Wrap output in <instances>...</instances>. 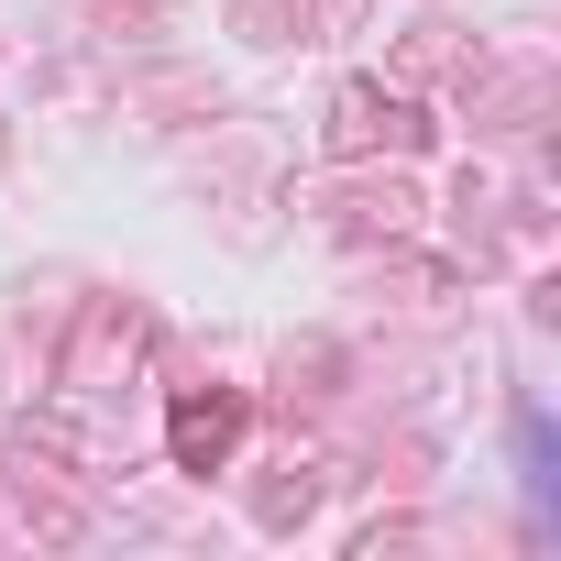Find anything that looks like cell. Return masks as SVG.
Wrapping results in <instances>:
<instances>
[{
    "mask_svg": "<svg viewBox=\"0 0 561 561\" xmlns=\"http://www.w3.org/2000/svg\"><path fill=\"white\" fill-rule=\"evenodd\" d=\"M133 353H144V320H133L122 298H89V309H78V331H67V364H56V386L100 397L111 375H133Z\"/></svg>",
    "mask_w": 561,
    "mask_h": 561,
    "instance_id": "cell-1",
    "label": "cell"
},
{
    "mask_svg": "<svg viewBox=\"0 0 561 561\" xmlns=\"http://www.w3.org/2000/svg\"><path fill=\"white\" fill-rule=\"evenodd\" d=\"M0 154H12V144H0Z\"/></svg>",
    "mask_w": 561,
    "mask_h": 561,
    "instance_id": "cell-5",
    "label": "cell"
},
{
    "mask_svg": "<svg viewBox=\"0 0 561 561\" xmlns=\"http://www.w3.org/2000/svg\"><path fill=\"white\" fill-rule=\"evenodd\" d=\"M231 440H242V397H231V386H209V397H176V419H165V451H176L187 473H220V462H231Z\"/></svg>",
    "mask_w": 561,
    "mask_h": 561,
    "instance_id": "cell-3",
    "label": "cell"
},
{
    "mask_svg": "<svg viewBox=\"0 0 561 561\" xmlns=\"http://www.w3.org/2000/svg\"><path fill=\"white\" fill-rule=\"evenodd\" d=\"M231 23H242L253 45H287V34H298V0H231Z\"/></svg>",
    "mask_w": 561,
    "mask_h": 561,
    "instance_id": "cell-4",
    "label": "cell"
},
{
    "mask_svg": "<svg viewBox=\"0 0 561 561\" xmlns=\"http://www.w3.org/2000/svg\"><path fill=\"white\" fill-rule=\"evenodd\" d=\"M386 144H397V154H419V144H430V122H419L408 100H386V89H364V78H353V89L331 100V154H386Z\"/></svg>",
    "mask_w": 561,
    "mask_h": 561,
    "instance_id": "cell-2",
    "label": "cell"
}]
</instances>
